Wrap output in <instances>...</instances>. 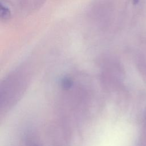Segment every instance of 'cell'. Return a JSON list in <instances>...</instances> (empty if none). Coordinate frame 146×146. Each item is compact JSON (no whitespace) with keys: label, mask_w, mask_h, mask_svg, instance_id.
Returning <instances> with one entry per match:
<instances>
[{"label":"cell","mask_w":146,"mask_h":146,"mask_svg":"<svg viewBox=\"0 0 146 146\" xmlns=\"http://www.w3.org/2000/svg\"><path fill=\"white\" fill-rule=\"evenodd\" d=\"M11 16V11L10 8L2 2L1 3V18L2 19H8Z\"/></svg>","instance_id":"6da1fadb"},{"label":"cell","mask_w":146,"mask_h":146,"mask_svg":"<svg viewBox=\"0 0 146 146\" xmlns=\"http://www.w3.org/2000/svg\"><path fill=\"white\" fill-rule=\"evenodd\" d=\"M73 84V82L70 78L64 77L61 80V86L64 90L70 89Z\"/></svg>","instance_id":"7a4b0ae2"},{"label":"cell","mask_w":146,"mask_h":146,"mask_svg":"<svg viewBox=\"0 0 146 146\" xmlns=\"http://www.w3.org/2000/svg\"><path fill=\"white\" fill-rule=\"evenodd\" d=\"M27 146H40L39 145L36 144L35 143L33 142V141H30L29 144H28V145Z\"/></svg>","instance_id":"3957f363"},{"label":"cell","mask_w":146,"mask_h":146,"mask_svg":"<svg viewBox=\"0 0 146 146\" xmlns=\"http://www.w3.org/2000/svg\"><path fill=\"white\" fill-rule=\"evenodd\" d=\"M139 1L140 0H132V3H133V4L134 5H137L139 3Z\"/></svg>","instance_id":"277c9868"}]
</instances>
